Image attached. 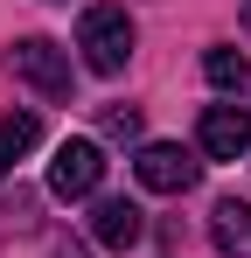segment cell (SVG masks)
Listing matches in <instances>:
<instances>
[{
    "label": "cell",
    "instance_id": "6da1fadb",
    "mask_svg": "<svg viewBox=\"0 0 251 258\" xmlns=\"http://www.w3.org/2000/svg\"><path fill=\"white\" fill-rule=\"evenodd\" d=\"M77 49H84V63H91L98 77H119L126 63H133V14L112 7V0L84 7L77 14Z\"/></svg>",
    "mask_w": 251,
    "mask_h": 258
},
{
    "label": "cell",
    "instance_id": "7a4b0ae2",
    "mask_svg": "<svg viewBox=\"0 0 251 258\" xmlns=\"http://www.w3.org/2000/svg\"><path fill=\"white\" fill-rule=\"evenodd\" d=\"M7 70L35 91V98H49V105H63L70 84H77V77H70V49L49 42V35H21V42L7 49Z\"/></svg>",
    "mask_w": 251,
    "mask_h": 258
},
{
    "label": "cell",
    "instance_id": "3957f363",
    "mask_svg": "<svg viewBox=\"0 0 251 258\" xmlns=\"http://www.w3.org/2000/svg\"><path fill=\"white\" fill-rule=\"evenodd\" d=\"M196 174H203V161H196L189 147H174V140H147V147L133 154V181L154 188V196H189Z\"/></svg>",
    "mask_w": 251,
    "mask_h": 258
},
{
    "label": "cell",
    "instance_id": "277c9868",
    "mask_svg": "<svg viewBox=\"0 0 251 258\" xmlns=\"http://www.w3.org/2000/svg\"><path fill=\"white\" fill-rule=\"evenodd\" d=\"M98 181H105V147L98 140H63L56 161H49V196L84 203V196H98Z\"/></svg>",
    "mask_w": 251,
    "mask_h": 258
},
{
    "label": "cell",
    "instance_id": "5b68a950",
    "mask_svg": "<svg viewBox=\"0 0 251 258\" xmlns=\"http://www.w3.org/2000/svg\"><path fill=\"white\" fill-rule=\"evenodd\" d=\"M140 237H147V216H140V203H126V196H98V203H91V244H98V251L126 258Z\"/></svg>",
    "mask_w": 251,
    "mask_h": 258
},
{
    "label": "cell",
    "instance_id": "8992f818",
    "mask_svg": "<svg viewBox=\"0 0 251 258\" xmlns=\"http://www.w3.org/2000/svg\"><path fill=\"white\" fill-rule=\"evenodd\" d=\"M196 147H203L209 161H237V154H251V105H209L203 126H196Z\"/></svg>",
    "mask_w": 251,
    "mask_h": 258
},
{
    "label": "cell",
    "instance_id": "52a82bcc",
    "mask_svg": "<svg viewBox=\"0 0 251 258\" xmlns=\"http://www.w3.org/2000/svg\"><path fill=\"white\" fill-rule=\"evenodd\" d=\"M209 237H216V251H223V258H251V203L223 196V203L209 210Z\"/></svg>",
    "mask_w": 251,
    "mask_h": 258
},
{
    "label": "cell",
    "instance_id": "ba28073f",
    "mask_svg": "<svg viewBox=\"0 0 251 258\" xmlns=\"http://www.w3.org/2000/svg\"><path fill=\"white\" fill-rule=\"evenodd\" d=\"M203 77H209L216 91H230V98H251V63H244V49H223V42H216V49L203 56Z\"/></svg>",
    "mask_w": 251,
    "mask_h": 258
},
{
    "label": "cell",
    "instance_id": "9c48e42d",
    "mask_svg": "<svg viewBox=\"0 0 251 258\" xmlns=\"http://www.w3.org/2000/svg\"><path fill=\"white\" fill-rule=\"evenodd\" d=\"M35 140H42V119H35V112H7V119H0V174L14 168L21 154H35Z\"/></svg>",
    "mask_w": 251,
    "mask_h": 258
},
{
    "label": "cell",
    "instance_id": "30bf717a",
    "mask_svg": "<svg viewBox=\"0 0 251 258\" xmlns=\"http://www.w3.org/2000/svg\"><path fill=\"white\" fill-rule=\"evenodd\" d=\"M105 133H112V140H133V133H140V112H133V105H105Z\"/></svg>",
    "mask_w": 251,
    "mask_h": 258
},
{
    "label": "cell",
    "instance_id": "8fae6325",
    "mask_svg": "<svg viewBox=\"0 0 251 258\" xmlns=\"http://www.w3.org/2000/svg\"><path fill=\"white\" fill-rule=\"evenodd\" d=\"M49 258H84V251H77V244H56V251H49Z\"/></svg>",
    "mask_w": 251,
    "mask_h": 258
},
{
    "label": "cell",
    "instance_id": "7c38bea8",
    "mask_svg": "<svg viewBox=\"0 0 251 258\" xmlns=\"http://www.w3.org/2000/svg\"><path fill=\"white\" fill-rule=\"evenodd\" d=\"M244 14H251V0H244Z\"/></svg>",
    "mask_w": 251,
    "mask_h": 258
}]
</instances>
